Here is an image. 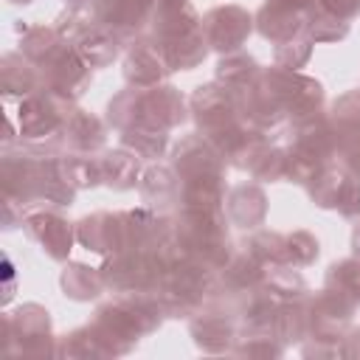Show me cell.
<instances>
[{
  "label": "cell",
  "mask_w": 360,
  "mask_h": 360,
  "mask_svg": "<svg viewBox=\"0 0 360 360\" xmlns=\"http://www.w3.org/2000/svg\"><path fill=\"white\" fill-rule=\"evenodd\" d=\"M309 194L321 208H338L343 217L360 214V180L340 166H323L309 180Z\"/></svg>",
  "instance_id": "1"
},
{
  "label": "cell",
  "mask_w": 360,
  "mask_h": 360,
  "mask_svg": "<svg viewBox=\"0 0 360 360\" xmlns=\"http://www.w3.org/2000/svg\"><path fill=\"white\" fill-rule=\"evenodd\" d=\"M202 34L205 42L214 45L217 51H236L250 34V17L239 6H219L205 14Z\"/></svg>",
  "instance_id": "2"
},
{
  "label": "cell",
  "mask_w": 360,
  "mask_h": 360,
  "mask_svg": "<svg viewBox=\"0 0 360 360\" xmlns=\"http://www.w3.org/2000/svg\"><path fill=\"white\" fill-rule=\"evenodd\" d=\"M169 62L163 59L160 48L152 42H141L138 48L129 51L127 56V65H124V76L127 82H132L135 87H149V84H158L166 73H169Z\"/></svg>",
  "instance_id": "3"
},
{
  "label": "cell",
  "mask_w": 360,
  "mask_h": 360,
  "mask_svg": "<svg viewBox=\"0 0 360 360\" xmlns=\"http://www.w3.org/2000/svg\"><path fill=\"white\" fill-rule=\"evenodd\" d=\"M264 211H267V197L262 188L256 186H236L231 188L228 194V214L236 225L242 228H256L262 219H264Z\"/></svg>",
  "instance_id": "4"
},
{
  "label": "cell",
  "mask_w": 360,
  "mask_h": 360,
  "mask_svg": "<svg viewBox=\"0 0 360 360\" xmlns=\"http://www.w3.org/2000/svg\"><path fill=\"white\" fill-rule=\"evenodd\" d=\"M28 231L34 239L42 242V250H48L53 259H65L68 250H70V228L65 219L59 217H51V214H42V217H34L28 219Z\"/></svg>",
  "instance_id": "5"
},
{
  "label": "cell",
  "mask_w": 360,
  "mask_h": 360,
  "mask_svg": "<svg viewBox=\"0 0 360 360\" xmlns=\"http://www.w3.org/2000/svg\"><path fill=\"white\" fill-rule=\"evenodd\" d=\"M191 332H194L197 343L208 352H222L228 346V340L233 338L231 321H225L222 315H200L191 323Z\"/></svg>",
  "instance_id": "6"
},
{
  "label": "cell",
  "mask_w": 360,
  "mask_h": 360,
  "mask_svg": "<svg viewBox=\"0 0 360 360\" xmlns=\"http://www.w3.org/2000/svg\"><path fill=\"white\" fill-rule=\"evenodd\" d=\"M62 284H65V292L70 298H79V301H87V298H96L104 287V276L93 267H84V264H70L62 276Z\"/></svg>",
  "instance_id": "7"
},
{
  "label": "cell",
  "mask_w": 360,
  "mask_h": 360,
  "mask_svg": "<svg viewBox=\"0 0 360 360\" xmlns=\"http://www.w3.org/2000/svg\"><path fill=\"white\" fill-rule=\"evenodd\" d=\"M141 191L152 205H169L172 200L183 197V188L169 169H149L141 183Z\"/></svg>",
  "instance_id": "8"
},
{
  "label": "cell",
  "mask_w": 360,
  "mask_h": 360,
  "mask_svg": "<svg viewBox=\"0 0 360 360\" xmlns=\"http://www.w3.org/2000/svg\"><path fill=\"white\" fill-rule=\"evenodd\" d=\"M98 166H101V180L110 183L112 188H129V186H135L138 163L127 152H110V155H104L98 160Z\"/></svg>",
  "instance_id": "9"
},
{
  "label": "cell",
  "mask_w": 360,
  "mask_h": 360,
  "mask_svg": "<svg viewBox=\"0 0 360 360\" xmlns=\"http://www.w3.org/2000/svg\"><path fill=\"white\" fill-rule=\"evenodd\" d=\"M326 287L360 304V259H346L340 264H332L326 273Z\"/></svg>",
  "instance_id": "10"
},
{
  "label": "cell",
  "mask_w": 360,
  "mask_h": 360,
  "mask_svg": "<svg viewBox=\"0 0 360 360\" xmlns=\"http://www.w3.org/2000/svg\"><path fill=\"white\" fill-rule=\"evenodd\" d=\"M315 256H318V242H315L307 231H298V233L287 236V264L304 267V264H309Z\"/></svg>",
  "instance_id": "11"
},
{
  "label": "cell",
  "mask_w": 360,
  "mask_h": 360,
  "mask_svg": "<svg viewBox=\"0 0 360 360\" xmlns=\"http://www.w3.org/2000/svg\"><path fill=\"white\" fill-rule=\"evenodd\" d=\"M315 11L332 14V17H338V20H352V17L360 11V0H318Z\"/></svg>",
  "instance_id": "12"
},
{
  "label": "cell",
  "mask_w": 360,
  "mask_h": 360,
  "mask_svg": "<svg viewBox=\"0 0 360 360\" xmlns=\"http://www.w3.org/2000/svg\"><path fill=\"white\" fill-rule=\"evenodd\" d=\"M352 245H354V253H357V259H360V225H357L354 233H352Z\"/></svg>",
  "instance_id": "13"
}]
</instances>
